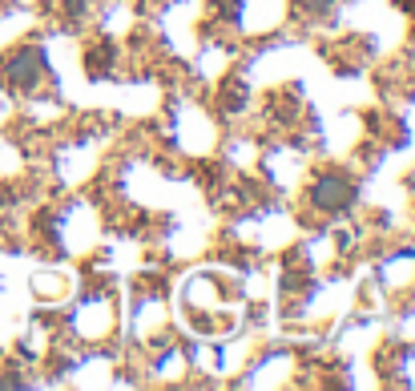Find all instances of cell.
<instances>
[{
	"label": "cell",
	"mask_w": 415,
	"mask_h": 391,
	"mask_svg": "<svg viewBox=\"0 0 415 391\" xmlns=\"http://www.w3.org/2000/svg\"><path fill=\"white\" fill-rule=\"evenodd\" d=\"M44 77V53L37 44H20L4 56V81L13 89H37Z\"/></svg>",
	"instance_id": "obj_2"
},
{
	"label": "cell",
	"mask_w": 415,
	"mask_h": 391,
	"mask_svg": "<svg viewBox=\"0 0 415 391\" xmlns=\"http://www.w3.org/2000/svg\"><path fill=\"white\" fill-rule=\"evenodd\" d=\"M303 4H306V13L311 16H323V13H331L335 0H303Z\"/></svg>",
	"instance_id": "obj_3"
},
{
	"label": "cell",
	"mask_w": 415,
	"mask_h": 391,
	"mask_svg": "<svg viewBox=\"0 0 415 391\" xmlns=\"http://www.w3.org/2000/svg\"><path fill=\"white\" fill-rule=\"evenodd\" d=\"M403 4V13H415V0H399Z\"/></svg>",
	"instance_id": "obj_4"
},
{
	"label": "cell",
	"mask_w": 415,
	"mask_h": 391,
	"mask_svg": "<svg viewBox=\"0 0 415 391\" xmlns=\"http://www.w3.org/2000/svg\"><path fill=\"white\" fill-rule=\"evenodd\" d=\"M355 198H359V186H355V178H347V174H323L306 190V202L318 214H347V210L355 206Z\"/></svg>",
	"instance_id": "obj_1"
}]
</instances>
